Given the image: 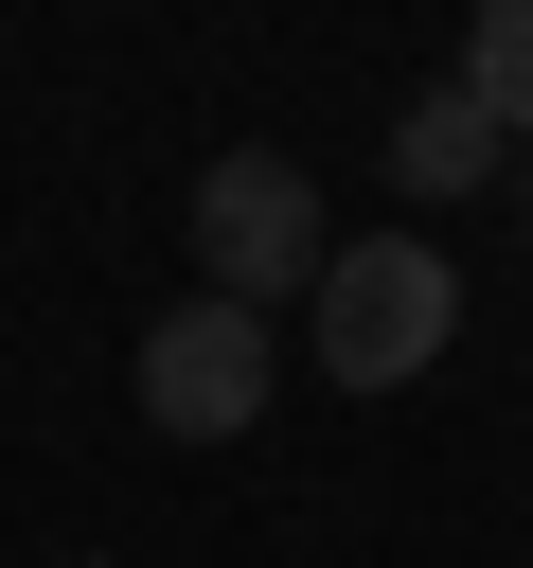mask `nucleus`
<instances>
[{
	"instance_id": "obj_1",
	"label": "nucleus",
	"mask_w": 533,
	"mask_h": 568,
	"mask_svg": "<svg viewBox=\"0 0 533 568\" xmlns=\"http://www.w3.org/2000/svg\"><path fill=\"white\" fill-rule=\"evenodd\" d=\"M302 320H320V390H409V373L462 337V266H444L426 231H373V248H338V266L302 284Z\"/></svg>"
},
{
	"instance_id": "obj_2",
	"label": "nucleus",
	"mask_w": 533,
	"mask_h": 568,
	"mask_svg": "<svg viewBox=\"0 0 533 568\" xmlns=\"http://www.w3.org/2000/svg\"><path fill=\"white\" fill-rule=\"evenodd\" d=\"M195 266H213V302H302L320 266H338V231H320V178L302 160H266V142H231L213 178H195Z\"/></svg>"
},
{
	"instance_id": "obj_3",
	"label": "nucleus",
	"mask_w": 533,
	"mask_h": 568,
	"mask_svg": "<svg viewBox=\"0 0 533 568\" xmlns=\"http://www.w3.org/2000/svg\"><path fill=\"white\" fill-rule=\"evenodd\" d=\"M266 373H284V355H266V320L195 284V302L142 337V426H178V444H231V426H266Z\"/></svg>"
},
{
	"instance_id": "obj_4",
	"label": "nucleus",
	"mask_w": 533,
	"mask_h": 568,
	"mask_svg": "<svg viewBox=\"0 0 533 568\" xmlns=\"http://www.w3.org/2000/svg\"><path fill=\"white\" fill-rule=\"evenodd\" d=\"M444 89L515 142V124H533V0H480V36H462V71H444Z\"/></svg>"
},
{
	"instance_id": "obj_5",
	"label": "nucleus",
	"mask_w": 533,
	"mask_h": 568,
	"mask_svg": "<svg viewBox=\"0 0 533 568\" xmlns=\"http://www.w3.org/2000/svg\"><path fill=\"white\" fill-rule=\"evenodd\" d=\"M480 160H497V124H480V106H462V89H426V106H409V124H391V178H409V195H462V178H480Z\"/></svg>"
},
{
	"instance_id": "obj_6",
	"label": "nucleus",
	"mask_w": 533,
	"mask_h": 568,
	"mask_svg": "<svg viewBox=\"0 0 533 568\" xmlns=\"http://www.w3.org/2000/svg\"><path fill=\"white\" fill-rule=\"evenodd\" d=\"M89 568H107V550H89Z\"/></svg>"
}]
</instances>
